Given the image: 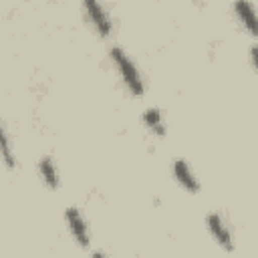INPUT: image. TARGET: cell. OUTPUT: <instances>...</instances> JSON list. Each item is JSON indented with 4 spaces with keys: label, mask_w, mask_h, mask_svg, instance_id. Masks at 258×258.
<instances>
[{
    "label": "cell",
    "mask_w": 258,
    "mask_h": 258,
    "mask_svg": "<svg viewBox=\"0 0 258 258\" xmlns=\"http://www.w3.org/2000/svg\"><path fill=\"white\" fill-rule=\"evenodd\" d=\"M107 60L121 85V89L131 99H141L147 93V79L141 71L139 62L133 58V54L123 48L121 44H111L107 48Z\"/></svg>",
    "instance_id": "1"
},
{
    "label": "cell",
    "mask_w": 258,
    "mask_h": 258,
    "mask_svg": "<svg viewBox=\"0 0 258 258\" xmlns=\"http://www.w3.org/2000/svg\"><path fill=\"white\" fill-rule=\"evenodd\" d=\"M36 175L40 179V183L48 189V191H56L62 185V175H60V167L56 163V157L50 153H42L36 159Z\"/></svg>",
    "instance_id": "6"
},
{
    "label": "cell",
    "mask_w": 258,
    "mask_h": 258,
    "mask_svg": "<svg viewBox=\"0 0 258 258\" xmlns=\"http://www.w3.org/2000/svg\"><path fill=\"white\" fill-rule=\"evenodd\" d=\"M232 16L242 32L256 38V8L252 0H232Z\"/></svg>",
    "instance_id": "7"
},
{
    "label": "cell",
    "mask_w": 258,
    "mask_h": 258,
    "mask_svg": "<svg viewBox=\"0 0 258 258\" xmlns=\"http://www.w3.org/2000/svg\"><path fill=\"white\" fill-rule=\"evenodd\" d=\"M256 48H258L256 42H252V44L248 46V60H250V69H252L254 73H256V69H258V67H256V64H258V60H256Z\"/></svg>",
    "instance_id": "10"
},
{
    "label": "cell",
    "mask_w": 258,
    "mask_h": 258,
    "mask_svg": "<svg viewBox=\"0 0 258 258\" xmlns=\"http://www.w3.org/2000/svg\"><path fill=\"white\" fill-rule=\"evenodd\" d=\"M204 226H206V232L210 234V238L214 240V244L222 250V252H236V234H234V226L230 222V218L220 212V210H214V212H208L204 216Z\"/></svg>",
    "instance_id": "3"
},
{
    "label": "cell",
    "mask_w": 258,
    "mask_h": 258,
    "mask_svg": "<svg viewBox=\"0 0 258 258\" xmlns=\"http://www.w3.org/2000/svg\"><path fill=\"white\" fill-rule=\"evenodd\" d=\"M141 125L153 139H165L167 135V121L161 107H155V105L145 107L141 111Z\"/></svg>",
    "instance_id": "8"
},
{
    "label": "cell",
    "mask_w": 258,
    "mask_h": 258,
    "mask_svg": "<svg viewBox=\"0 0 258 258\" xmlns=\"http://www.w3.org/2000/svg\"><path fill=\"white\" fill-rule=\"evenodd\" d=\"M62 220L73 244L81 250H89L93 246V232L87 214L79 206H67L62 212Z\"/></svg>",
    "instance_id": "4"
},
{
    "label": "cell",
    "mask_w": 258,
    "mask_h": 258,
    "mask_svg": "<svg viewBox=\"0 0 258 258\" xmlns=\"http://www.w3.org/2000/svg\"><path fill=\"white\" fill-rule=\"evenodd\" d=\"M81 14L89 30L101 38L109 40L115 32V18L105 0H81Z\"/></svg>",
    "instance_id": "2"
},
{
    "label": "cell",
    "mask_w": 258,
    "mask_h": 258,
    "mask_svg": "<svg viewBox=\"0 0 258 258\" xmlns=\"http://www.w3.org/2000/svg\"><path fill=\"white\" fill-rule=\"evenodd\" d=\"M0 163L8 171L18 169V155L14 149V141H12V135H10L8 125L2 119V115H0Z\"/></svg>",
    "instance_id": "9"
},
{
    "label": "cell",
    "mask_w": 258,
    "mask_h": 258,
    "mask_svg": "<svg viewBox=\"0 0 258 258\" xmlns=\"http://www.w3.org/2000/svg\"><path fill=\"white\" fill-rule=\"evenodd\" d=\"M169 173H171V179L177 183V187L183 189L185 194L198 196L202 191V181L185 157H173L169 163Z\"/></svg>",
    "instance_id": "5"
}]
</instances>
